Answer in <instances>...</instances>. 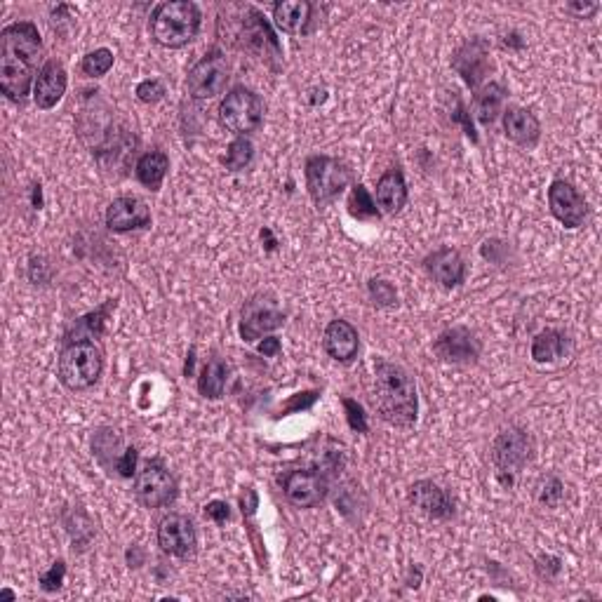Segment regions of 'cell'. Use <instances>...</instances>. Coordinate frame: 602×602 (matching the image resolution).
Instances as JSON below:
<instances>
[{
  "label": "cell",
  "mask_w": 602,
  "mask_h": 602,
  "mask_svg": "<svg viewBox=\"0 0 602 602\" xmlns=\"http://www.w3.org/2000/svg\"><path fill=\"white\" fill-rule=\"evenodd\" d=\"M40 50L43 40L33 22H15L0 31V90L10 102H24L29 95Z\"/></svg>",
  "instance_id": "6da1fadb"
},
{
  "label": "cell",
  "mask_w": 602,
  "mask_h": 602,
  "mask_svg": "<svg viewBox=\"0 0 602 602\" xmlns=\"http://www.w3.org/2000/svg\"><path fill=\"white\" fill-rule=\"evenodd\" d=\"M374 407L386 424L396 428L417 424L419 396L412 374L389 360H379L374 367Z\"/></svg>",
  "instance_id": "7a4b0ae2"
},
{
  "label": "cell",
  "mask_w": 602,
  "mask_h": 602,
  "mask_svg": "<svg viewBox=\"0 0 602 602\" xmlns=\"http://www.w3.org/2000/svg\"><path fill=\"white\" fill-rule=\"evenodd\" d=\"M200 10L189 0H170L160 3L151 15V36L167 50H179L189 45L200 31Z\"/></svg>",
  "instance_id": "3957f363"
},
{
  "label": "cell",
  "mask_w": 602,
  "mask_h": 602,
  "mask_svg": "<svg viewBox=\"0 0 602 602\" xmlns=\"http://www.w3.org/2000/svg\"><path fill=\"white\" fill-rule=\"evenodd\" d=\"M104 372V353L95 341L73 339L59 353V381L69 391H88Z\"/></svg>",
  "instance_id": "277c9868"
},
{
  "label": "cell",
  "mask_w": 602,
  "mask_h": 602,
  "mask_svg": "<svg viewBox=\"0 0 602 602\" xmlns=\"http://www.w3.org/2000/svg\"><path fill=\"white\" fill-rule=\"evenodd\" d=\"M351 184V170L337 158L311 156L306 160V186L316 205H327L337 200Z\"/></svg>",
  "instance_id": "5b68a950"
},
{
  "label": "cell",
  "mask_w": 602,
  "mask_h": 602,
  "mask_svg": "<svg viewBox=\"0 0 602 602\" xmlns=\"http://www.w3.org/2000/svg\"><path fill=\"white\" fill-rule=\"evenodd\" d=\"M287 313L280 306V301L271 292H257L243 304L240 311V337L247 344L262 339L264 334L276 332L283 327Z\"/></svg>",
  "instance_id": "8992f818"
},
{
  "label": "cell",
  "mask_w": 602,
  "mask_h": 602,
  "mask_svg": "<svg viewBox=\"0 0 602 602\" xmlns=\"http://www.w3.org/2000/svg\"><path fill=\"white\" fill-rule=\"evenodd\" d=\"M219 120L233 135L247 137L262 127L264 104L247 88H233L219 104Z\"/></svg>",
  "instance_id": "52a82bcc"
},
{
  "label": "cell",
  "mask_w": 602,
  "mask_h": 602,
  "mask_svg": "<svg viewBox=\"0 0 602 602\" xmlns=\"http://www.w3.org/2000/svg\"><path fill=\"white\" fill-rule=\"evenodd\" d=\"M135 497L146 508H165L175 504L177 480L158 459L144 461L135 473Z\"/></svg>",
  "instance_id": "ba28073f"
},
{
  "label": "cell",
  "mask_w": 602,
  "mask_h": 602,
  "mask_svg": "<svg viewBox=\"0 0 602 602\" xmlns=\"http://www.w3.org/2000/svg\"><path fill=\"white\" fill-rule=\"evenodd\" d=\"M532 457L534 443L530 433L523 431V428H506V431L499 433L492 445V461L494 466H497L499 478L508 476V483H511V476H518V473L530 464Z\"/></svg>",
  "instance_id": "9c48e42d"
},
{
  "label": "cell",
  "mask_w": 602,
  "mask_h": 602,
  "mask_svg": "<svg viewBox=\"0 0 602 602\" xmlns=\"http://www.w3.org/2000/svg\"><path fill=\"white\" fill-rule=\"evenodd\" d=\"M229 78L231 69L226 57L219 50H212L189 71V76H186V90H189L193 99L203 102V99L222 95L226 85H229Z\"/></svg>",
  "instance_id": "30bf717a"
},
{
  "label": "cell",
  "mask_w": 602,
  "mask_h": 602,
  "mask_svg": "<svg viewBox=\"0 0 602 602\" xmlns=\"http://www.w3.org/2000/svg\"><path fill=\"white\" fill-rule=\"evenodd\" d=\"M158 546L160 551L175 558L191 560L198 551L196 527L186 515L170 513L158 525Z\"/></svg>",
  "instance_id": "8fae6325"
},
{
  "label": "cell",
  "mask_w": 602,
  "mask_h": 602,
  "mask_svg": "<svg viewBox=\"0 0 602 602\" xmlns=\"http://www.w3.org/2000/svg\"><path fill=\"white\" fill-rule=\"evenodd\" d=\"M548 207L565 229H579L586 222L588 205L581 193L565 179H555L548 189Z\"/></svg>",
  "instance_id": "7c38bea8"
},
{
  "label": "cell",
  "mask_w": 602,
  "mask_h": 602,
  "mask_svg": "<svg viewBox=\"0 0 602 602\" xmlns=\"http://www.w3.org/2000/svg\"><path fill=\"white\" fill-rule=\"evenodd\" d=\"M480 339L466 327H452L445 330L440 337L433 341V353L443 360V363L454 365H471L480 358Z\"/></svg>",
  "instance_id": "4fadbf2b"
},
{
  "label": "cell",
  "mask_w": 602,
  "mask_h": 602,
  "mask_svg": "<svg viewBox=\"0 0 602 602\" xmlns=\"http://www.w3.org/2000/svg\"><path fill=\"white\" fill-rule=\"evenodd\" d=\"M285 499L297 508H313L327 497V480L316 471H290L283 480Z\"/></svg>",
  "instance_id": "5bb4252c"
},
{
  "label": "cell",
  "mask_w": 602,
  "mask_h": 602,
  "mask_svg": "<svg viewBox=\"0 0 602 602\" xmlns=\"http://www.w3.org/2000/svg\"><path fill=\"white\" fill-rule=\"evenodd\" d=\"M106 226L113 233L146 229V226H151L149 205L137 196H120L106 210Z\"/></svg>",
  "instance_id": "9a60e30c"
},
{
  "label": "cell",
  "mask_w": 602,
  "mask_h": 602,
  "mask_svg": "<svg viewBox=\"0 0 602 602\" xmlns=\"http://www.w3.org/2000/svg\"><path fill=\"white\" fill-rule=\"evenodd\" d=\"M66 85H69V78H66L64 66L55 62H45L40 66L36 83H33V102L40 111H50L62 102V97L66 95Z\"/></svg>",
  "instance_id": "2e32d148"
},
{
  "label": "cell",
  "mask_w": 602,
  "mask_h": 602,
  "mask_svg": "<svg viewBox=\"0 0 602 602\" xmlns=\"http://www.w3.org/2000/svg\"><path fill=\"white\" fill-rule=\"evenodd\" d=\"M323 349L327 356L337 360L341 365L353 363L360 351L358 330L349 323V320H332V323L325 327Z\"/></svg>",
  "instance_id": "e0dca14e"
},
{
  "label": "cell",
  "mask_w": 602,
  "mask_h": 602,
  "mask_svg": "<svg viewBox=\"0 0 602 602\" xmlns=\"http://www.w3.org/2000/svg\"><path fill=\"white\" fill-rule=\"evenodd\" d=\"M424 266L436 283L443 287H459L466 280V262L464 257L452 247H440L424 259Z\"/></svg>",
  "instance_id": "ac0fdd59"
},
{
  "label": "cell",
  "mask_w": 602,
  "mask_h": 602,
  "mask_svg": "<svg viewBox=\"0 0 602 602\" xmlns=\"http://www.w3.org/2000/svg\"><path fill=\"white\" fill-rule=\"evenodd\" d=\"M452 66L459 71L468 88H478L480 80L485 78L487 66H490V50L483 40H468L464 48L457 50Z\"/></svg>",
  "instance_id": "d6986e66"
},
{
  "label": "cell",
  "mask_w": 602,
  "mask_h": 602,
  "mask_svg": "<svg viewBox=\"0 0 602 602\" xmlns=\"http://www.w3.org/2000/svg\"><path fill=\"white\" fill-rule=\"evenodd\" d=\"M410 504L417 508L419 513H424L426 518L445 520L454 513L452 501L447 497L445 490H440L431 480H419L410 487Z\"/></svg>",
  "instance_id": "ffe728a7"
},
{
  "label": "cell",
  "mask_w": 602,
  "mask_h": 602,
  "mask_svg": "<svg viewBox=\"0 0 602 602\" xmlns=\"http://www.w3.org/2000/svg\"><path fill=\"white\" fill-rule=\"evenodd\" d=\"M504 132L513 144L523 146V149H532L541 137V125L530 109L508 106L504 111Z\"/></svg>",
  "instance_id": "44dd1931"
},
{
  "label": "cell",
  "mask_w": 602,
  "mask_h": 602,
  "mask_svg": "<svg viewBox=\"0 0 602 602\" xmlns=\"http://www.w3.org/2000/svg\"><path fill=\"white\" fill-rule=\"evenodd\" d=\"M374 203L386 214H396L403 210L407 203V184L403 172L393 167V170L381 175L377 182V198H374Z\"/></svg>",
  "instance_id": "7402d4cb"
},
{
  "label": "cell",
  "mask_w": 602,
  "mask_h": 602,
  "mask_svg": "<svg viewBox=\"0 0 602 602\" xmlns=\"http://www.w3.org/2000/svg\"><path fill=\"white\" fill-rule=\"evenodd\" d=\"M313 5L309 0H287L273 8V22L283 33H301L311 19Z\"/></svg>",
  "instance_id": "603a6c76"
},
{
  "label": "cell",
  "mask_w": 602,
  "mask_h": 602,
  "mask_svg": "<svg viewBox=\"0 0 602 602\" xmlns=\"http://www.w3.org/2000/svg\"><path fill=\"white\" fill-rule=\"evenodd\" d=\"M167 170H170V158L163 151H149L137 160L135 175L139 184L146 186L149 191H158L163 186Z\"/></svg>",
  "instance_id": "cb8c5ba5"
},
{
  "label": "cell",
  "mask_w": 602,
  "mask_h": 602,
  "mask_svg": "<svg viewBox=\"0 0 602 602\" xmlns=\"http://www.w3.org/2000/svg\"><path fill=\"white\" fill-rule=\"evenodd\" d=\"M567 353V334L560 330H544L532 341V358L537 363H558Z\"/></svg>",
  "instance_id": "d4e9b609"
},
{
  "label": "cell",
  "mask_w": 602,
  "mask_h": 602,
  "mask_svg": "<svg viewBox=\"0 0 602 602\" xmlns=\"http://www.w3.org/2000/svg\"><path fill=\"white\" fill-rule=\"evenodd\" d=\"M226 379H229V367H226L224 360L212 358L203 365V372L198 377V391L203 398L217 400L224 396L226 389Z\"/></svg>",
  "instance_id": "484cf974"
},
{
  "label": "cell",
  "mask_w": 602,
  "mask_h": 602,
  "mask_svg": "<svg viewBox=\"0 0 602 602\" xmlns=\"http://www.w3.org/2000/svg\"><path fill=\"white\" fill-rule=\"evenodd\" d=\"M506 102V90L499 83H487L476 97V118L483 125H492L501 116Z\"/></svg>",
  "instance_id": "4316f807"
},
{
  "label": "cell",
  "mask_w": 602,
  "mask_h": 602,
  "mask_svg": "<svg viewBox=\"0 0 602 602\" xmlns=\"http://www.w3.org/2000/svg\"><path fill=\"white\" fill-rule=\"evenodd\" d=\"M252 158H254L252 142L247 137H238L229 144V151H226V156H224V165H226V170L240 172L252 163Z\"/></svg>",
  "instance_id": "83f0119b"
},
{
  "label": "cell",
  "mask_w": 602,
  "mask_h": 602,
  "mask_svg": "<svg viewBox=\"0 0 602 602\" xmlns=\"http://www.w3.org/2000/svg\"><path fill=\"white\" fill-rule=\"evenodd\" d=\"M349 212L356 219H379L377 203H374V198L367 193L363 184L353 186L351 198H349Z\"/></svg>",
  "instance_id": "f1b7e54d"
},
{
  "label": "cell",
  "mask_w": 602,
  "mask_h": 602,
  "mask_svg": "<svg viewBox=\"0 0 602 602\" xmlns=\"http://www.w3.org/2000/svg\"><path fill=\"white\" fill-rule=\"evenodd\" d=\"M113 69V52L109 48H99L95 52H88L80 64V71L88 78H102Z\"/></svg>",
  "instance_id": "f546056e"
},
{
  "label": "cell",
  "mask_w": 602,
  "mask_h": 602,
  "mask_svg": "<svg viewBox=\"0 0 602 602\" xmlns=\"http://www.w3.org/2000/svg\"><path fill=\"white\" fill-rule=\"evenodd\" d=\"M367 292H370L374 304H379V306H393L398 301L396 287H393L391 283H386V280H370Z\"/></svg>",
  "instance_id": "4dcf8cb0"
},
{
  "label": "cell",
  "mask_w": 602,
  "mask_h": 602,
  "mask_svg": "<svg viewBox=\"0 0 602 602\" xmlns=\"http://www.w3.org/2000/svg\"><path fill=\"white\" fill-rule=\"evenodd\" d=\"M165 97V85L160 80L151 78V80H142L137 85V99L144 104H156Z\"/></svg>",
  "instance_id": "1f68e13d"
},
{
  "label": "cell",
  "mask_w": 602,
  "mask_h": 602,
  "mask_svg": "<svg viewBox=\"0 0 602 602\" xmlns=\"http://www.w3.org/2000/svg\"><path fill=\"white\" fill-rule=\"evenodd\" d=\"M64 577H66L64 560H57V563L52 565L50 570L43 574V577H40V588H43V591H48V593H55V591H59V588H62Z\"/></svg>",
  "instance_id": "d6a6232c"
},
{
  "label": "cell",
  "mask_w": 602,
  "mask_h": 602,
  "mask_svg": "<svg viewBox=\"0 0 602 602\" xmlns=\"http://www.w3.org/2000/svg\"><path fill=\"white\" fill-rule=\"evenodd\" d=\"M563 497H565L563 483H560L558 478H548L546 485H544V490H541V494H539V501L544 506L555 508V506L560 504V501H563Z\"/></svg>",
  "instance_id": "836d02e7"
},
{
  "label": "cell",
  "mask_w": 602,
  "mask_h": 602,
  "mask_svg": "<svg viewBox=\"0 0 602 602\" xmlns=\"http://www.w3.org/2000/svg\"><path fill=\"white\" fill-rule=\"evenodd\" d=\"M344 405H346V410H349V424H351V428H356V431L365 433L367 431V424H365L363 407H360L356 403V400H351V398H346Z\"/></svg>",
  "instance_id": "e575fe53"
},
{
  "label": "cell",
  "mask_w": 602,
  "mask_h": 602,
  "mask_svg": "<svg viewBox=\"0 0 602 602\" xmlns=\"http://www.w3.org/2000/svg\"><path fill=\"white\" fill-rule=\"evenodd\" d=\"M205 515L210 520H214V523L224 525L226 520L231 518V511H229V504L226 501H210V504L205 506Z\"/></svg>",
  "instance_id": "d590c367"
},
{
  "label": "cell",
  "mask_w": 602,
  "mask_h": 602,
  "mask_svg": "<svg viewBox=\"0 0 602 602\" xmlns=\"http://www.w3.org/2000/svg\"><path fill=\"white\" fill-rule=\"evenodd\" d=\"M565 10L579 19H588L600 10V5L598 3H567Z\"/></svg>",
  "instance_id": "8d00e7d4"
},
{
  "label": "cell",
  "mask_w": 602,
  "mask_h": 602,
  "mask_svg": "<svg viewBox=\"0 0 602 602\" xmlns=\"http://www.w3.org/2000/svg\"><path fill=\"white\" fill-rule=\"evenodd\" d=\"M259 349V353H262L264 358H273V356H278L280 353V339H276V337H266L262 344L257 346Z\"/></svg>",
  "instance_id": "74e56055"
}]
</instances>
